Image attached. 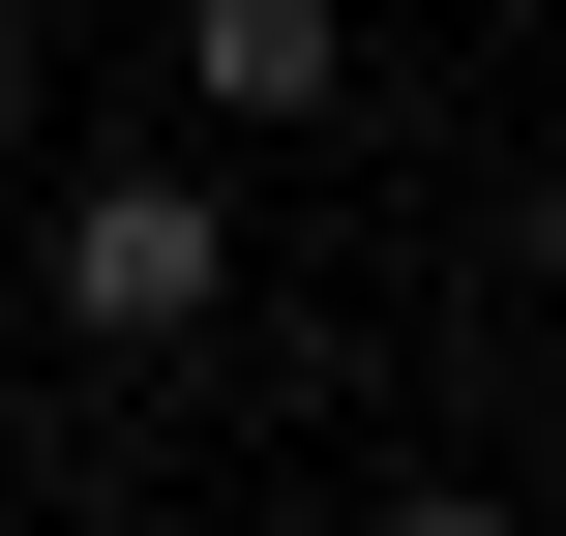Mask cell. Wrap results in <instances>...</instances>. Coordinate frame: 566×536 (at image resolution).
I'll return each mask as SVG.
<instances>
[{"label":"cell","instance_id":"cell-1","mask_svg":"<svg viewBox=\"0 0 566 536\" xmlns=\"http://www.w3.org/2000/svg\"><path fill=\"white\" fill-rule=\"evenodd\" d=\"M30 298H60L90 358H209V328H239V179H179V149L60 179V209H30Z\"/></svg>","mask_w":566,"mask_h":536},{"label":"cell","instance_id":"cell-2","mask_svg":"<svg viewBox=\"0 0 566 536\" xmlns=\"http://www.w3.org/2000/svg\"><path fill=\"white\" fill-rule=\"evenodd\" d=\"M358 90V0H179V119H239V149H298Z\"/></svg>","mask_w":566,"mask_h":536},{"label":"cell","instance_id":"cell-3","mask_svg":"<svg viewBox=\"0 0 566 536\" xmlns=\"http://www.w3.org/2000/svg\"><path fill=\"white\" fill-rule=\"evenodd\" d=\"M358 536H537V507H478V477H388V507H358Z\"/></svg>","mask_w":566,"mask_h":536},{"label":"cell","instance_id":"cell-4","mask_svg":"<svg viewBox=\"0 0 566 536\" xmlns=\"http://www.w3.org/2000/svg\"><path fill=\"white\" fill-rule=\"evenodd\" d=\"M507 269H537V298H566V179H537V209H507Z\"/></svg>","mask_w":566,"mask_h":536},{"label":"cell","instance_id":"cell-5","mask_svg":"<svg viewBox=\"0 0 566 536\" xmlns=\"http://www.w3.org/2000/svg\"><path fill=\"white\" fill-rule=\"evenodd\" d=\"M0 149H30V0H0Z\"/></svg>","mask_w":566,"mask_h":536}]
</instances>
